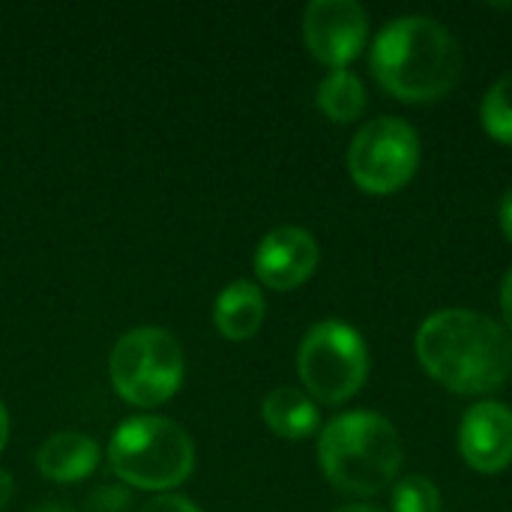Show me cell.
<instances>
[{
	"label": "cell",
	"instance_id": "cell-1",
	"mask_svg": "<svg viewBox=\"0 0 512 512\" xmlns=\"http://www.w3.org/2000/svg\"><path fill=\"white\" fill-rule=\"evenodd\" d=\"M414 351L438 384L462 396L495 393L512 375V333L474 309L429 315L414 336Z\"/></svg>",
	"mask_w": 512,
	"mask_h": 512
},
{
	"label": "cell",
	"instance_id": "cell-2",
	"mask_svg": "<svg viewBox=\"0 0 512 512\" xmlns=\"http://www.w3.org/2000/svg\"><path fill=\"white\" fill-rule=\"evenodd\" d=\"M378 84L402 102H435L462 75L465 57L456 36L429 15H402L381 27L369 54Z\"/></svg>",
	"mask_w": 512,
	"mask_h": 512
},
{
	"label": "cell",
	"instance_id": "cell-3",
	"mask_svg": "<svg viewBox=\"0 0 512 512\" xmlns=\"http://www.w3.org/2000/svg\"><path fill=\"white\" fill-rule=\"evenodd\" d=\"M318 462L324 477L345 495H378L402 468L399 429L372 411H348L318 435Z\"/></svg>",
	"mask_w": 512,
	"mask_h": 512
},
{
	"label": "cell",
	"instance_id": "cell-4",
	"mask_svg": "<svg viewBox=\"0 0 512 512\" xmlns=\"http://www.w3.org/2000/svg\"><path fill=\"white\" fill-rule=\"evenodd\" d=\"M108 462L120 483L144 492H168L192 474L195 444L180 423L144 414L114 429Z\"/></svg>",
	"mask_w": 512,
	"mask_h": 512
},
{
	"label": "cell",
	"instance_id": "cell-5",
	"mask_svg": "<svg viewBox=\"0 0 512 512\" xmlns=\"http://www.w3.org/2000/svg\"><path fill=\"white\" fill-rule=\"evenodd\" d=\"M108 372L114 390L129 405L156 408L183 384V348L162 327H135L117 339Z\"/></svg>",
	"mask_w": 512,
	"mask_h": 512
},
{
	"label": "cell",
	"instance_id": "cell-6",
	"mask_svg": "<svg viewBox=\"0 0 512 512\" xmlns=\"http://www.w3.org/2000/svg\"><path fill=\"white\" fill-rule=\"evenodd\" d=\"M297 372L312 399L324 405H342L366 384V339L345 321H321L300 342Z\"/></svg>",
	"mask_w": 512,
	"mask_h": 512
},
{
	"label": "cell",
	"instance_id": "cell-7",
	"mask_svg": "<svg viewBox=\"0 0 512 512\" xmlns=\"http://www.w3.org/2000/svg\"><path fill=\"white\" fill-rule=\"evenodd\" d=\"M420 165V138L399 117L366 123L348 147V171L369 195H393L411 183Z\"/></svg>",
	"mask_w": 512,
	"mask_h": 512
},
{
	"label": "cell",
	"instance_id": "cell-8",
	"mask_svg": "<svg viewBox=\"0 0 512 512\" xmlns=\"http://www.w3.org/2000/svg\"><path fill=\"white\" fill-rule=\"evenodd\" d=\"M303 39L318 63L348 69L369 39L366 9L354 0H312L303 12Z\"/></svg>",
	"mask_w": 512,
	"mask_h": 512
},
{
	"label": "cell",
	"instance_id": "cell-9",
	"mask_svg": "<svg viewBox=\"0 0 512 512\" xmlns=\"http://www.w3.org/2000/svg\"><path fill=\"white\" fill-rule=\"evenodd\" d=\"M318 243L300 225H279L255 249V276L273 291L300 288L318 267Z\"/></svg>",
	"mask_w": 512,
	"mask_h": 512
},
{
	"label": "cell",
	"instance_id": "cell-10",
	"mask_svg": "<svg viewBox=\"0 0 512 512\" xmlns=\"http://www.w3.org/2000/svg\"><path fill=\"white\" fill-rule=\"evenodd\" d=\"M459 453L480 474H498L512 465V408L486 399L465 411L459 423Z\"/></svg>",
	"mask_w": 512,
	"mask_h": 512
},
{
	"label": "cell",
	"instance_id": "cell-11",
	"mask_svg": "<svg viewBox=\"0 0 512 512\" xmlns=\"http://www.w3.org/2000/svg\"><path fill=\"white\" fill-rule=\"evenodd\" d=\"M99 444L84 435V432H57L51 435L39 453H36V468L42 477L54 483H78L90 477L99 465Z\"/></svg>",
	"mask_w": 512,
	"mask_h": 512
},
{
	"label": "cell",
	"instance_id": "cell-12",
	"mask_svg": "<svg viewBox=\"0 0 512 512\" xmlns=\"http://www.w3.org/2000/svg\"><path fill=\"white\" fill-rule=\"evenodd\" d=\"M264 312H267V303H264L261 288L255 282H249V279H237V282L225 285L222 294L216 297L213 321H216V330L225 339L246 342L261 330Z\"/></svg>",
	"mask_w": 512,
	"mask_h": 512
},
{
	"label": "cell",
	"instance_id": "cell-13",
	"mask_svg": "<svg viewBox=\"0 0 512 512\" xmlns=\"http://www.w3.org/2000/svg\"><path fill=\"white\" fill-rule=\"evenodd\" d=\"M261 417L273 435L288 438V441H303V438L315 435L321 426V414H318L315 399L306 396L303 390H294V387H276L264 399Z\"/></svg>",
	"mask_w": 512,
	"mask_h": 512
},
{
	"label": "cell",
	"instance_id": "cell-14",
	"mask_svg": "<svg viewBox=\"0 0 512 512\" xmlns=\"http://www.w3.org/2000/svg\"><path fill=\"white\" fill-rule=\"evenodd\" d=\"M318 108L333 123H354L366 108V87L348 69H330L318 84Z\"/></svg>",
	"mask_w": 512,
	"mask_h": 512
},
{
	"label": "cell",
	"instance_id": "cell-15",
	"mask_svg": "<svg viewBox=\"0 0 512 512\" xmlns=\"http://www.w3.org/2000/svg\"><path fill=\"white\" fill-rule=\"evenodd\" d=\"M480 120L489 138L512 147V72L501 75L483 96Z\"/></svg>",
	"mask_w": 512,
	"mask_h": 512
},
{
	"label": "cell",
	"instance_id": "cell-16",
	"mask_svg": "<svg viewBox=\"0 0 512 512\" xmlns=\"http://www.w3.org/2000/svg\"><path fill=\"white\" fill-rule=\"evenodd\" d=\"M393 512H441V492L429 477H405L393 489Z\"/></svg>",
	"mask_w": 512,
	"mask_h": 512
},
{
	"label": "cell",
	"instance_id": "cell-17",
	"mask_svg": "<svg viewBox=\"0 0 512 512\" xmlns=\"http://www.w3.org/2000/svg\"><path fill=\"white\" fill-rule=\"evenodd\" d=\"M138 512H201L189 498L183 495H159L153 501H147Z\"/></svg>",
	"mask_w": 512,
	"mask_h": 512
},
{
	"label": "cell",
	"instance_id": "cell-18",
	"mask_svg": "<svg viewBox=\"0 0 512 512\" xmlns=\"http://www.w3.org/2000/svg\"><path fill=\"white\" fill-rule=\"evenodd\" d=\"M501 312H504L507 330L512 333V267L510 273L504 276V285H501Z\"/></svg>",
	"mask_w": 512,
	"mask_h": 512
},
{
	"label": "cell",
	"instance_id": "cell-19",
	"mask_svg": "<svg viewBox=\"0 0 512 512\" xmlns=\"http://www.w3.org/2000/svg\"><path fill=\"white\" fill-rule=\"evenodd\" d=\"M501 228H504V237L512 243V189L501 201Z\"/></svg>",
	"mask_w": 512,
	"mask_h": 512
},
{
	"label": "cell",
	"instance_id": "cell-20",
	"mask_svg": "<svg viewBox=\"0 0 512 512\" xmlns=\"http://www.w3.org/2000/svg\"><path fill=\"white\" fill-rule=\"evenodd\" d=\"M9 498H12V474L0 471V510L9 504Z\"/></svg>",
	"mask_w": 512,
	"mask_h": 512
},
{
	"label": "cell",
	"instance_id": "cell-21",
	"mask_svg": "<svg viewBox=\"0 0 512 512\" xmlns=\"http://www.w3.org/2000/svg\"><path fill=\"white\" fill-rule=\"evenodd\" d=\"M6 438H9V417H6V408L0 402V450L6 447Z\"/></svg>",
	"mask_w": 512,
	"mask_h": 512
},
{
	"label": "cell",
	"instance_id": "cell-22",
	"mask_svg": "<svg viewBox=\"0 0 512 512\" xmlns=\"http://www.w3.org/2000/svg\"><path fill=\"white\" fill-rule=\"evenodd\" d=\"M333 512H387V510L372 507V504H348V507H339V510H333Z\"/></svg>",
	"mask_w": 512,
	"mask_h": 512
},
{
	"label": "cell",
	"instance_id": "cell-23",
	"mask_svg": "<svg viewBox=\"0 0 512 512\" xmlns=\"http://www.w3.org/2000/svg\"><path fill=\"white\" fill-rule=\"evenodd\" d=\"M33 512H69V510H63V507H54V504H51V507H39V510H33Z\"/></svg>",
	"mask_w": 512,
	"mask_h": 512
}]
</instances>
